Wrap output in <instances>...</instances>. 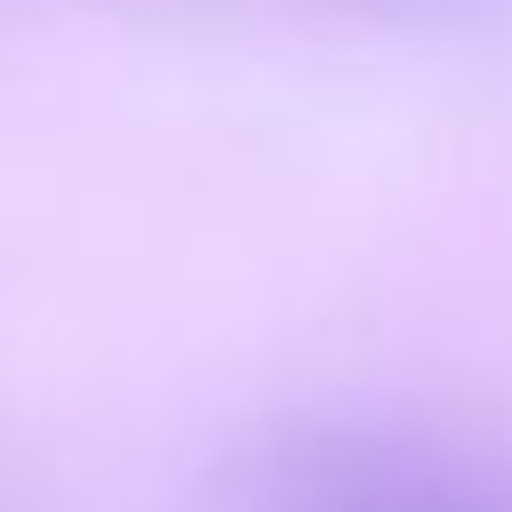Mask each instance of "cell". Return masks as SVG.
Listing matches in <instances>:
<instances>
[{
    "label": "cell",
    "mask_w": 512,
    "mask_h": 512,
    "mask_svg": "<svg viewBox=\"0 0 512 512\" xmlns=\"http://www.w3.org/2000/svg\"><path fill=\"white\" fill-rule=\"evenodd\" d=\"M216 512H512V480L400 424L296 416L216 464Z\"/></svg>",
    "instance_id": "6da1fadb"
},
{
    "label": "cell",
    "mask_w": 512,
    "mask_h": 512,
    "mask_svg": "<svg viewBox=\"0 0 512 512\" xmlns=\"http://www.w3.org/2000/svg\"><path fill=\"white\" fill-rule=\"evenodd\" d=\"M368 8H448V0H368Z\"/></svg>",
    "instance_id": "7a4b0ae2"
}]
</instances>
